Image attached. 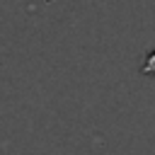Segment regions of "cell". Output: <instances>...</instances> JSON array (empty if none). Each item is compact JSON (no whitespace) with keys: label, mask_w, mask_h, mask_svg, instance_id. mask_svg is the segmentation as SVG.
Returning <instances> with one entry per match:
<instances>
[{"label":"cell","mask_w":155,"mask_h":155,"mask_svg":"<svg viewBox=\"0 0 155 155\" xmlns=\"http://www.w3.org/2000/svg\"><path fill=\"white\" fill-rule=\"evenodd\" d=\"M138 70H140V75H155V48L145 56V61H143V65Z\"/></svg>","instance_id":"6da1fadb"}]
</instances>
